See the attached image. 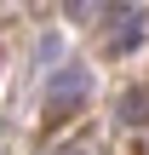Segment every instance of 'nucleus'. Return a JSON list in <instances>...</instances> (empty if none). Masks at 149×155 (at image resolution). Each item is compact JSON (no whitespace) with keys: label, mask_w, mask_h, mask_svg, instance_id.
I'll use <instances>...</instances> for the list:
<instances>
[{"label":"nucleus","mask_w":149,"mask_h":155,"mask_svg":"<svg viewBox=\"0 0 149 155\" xmlns=\"http://www.w3.org/2000/svg\"><path fill=\"white\" fill-rule=\"evenodd\" d=\"M121 115H126V121H149V92H132V98L121 104Z\"/></svg>","instance_id":"3"},{"label":"nucleus","mask_w":149,"mask_h":155,"mask_svg":"<svg viewBox=\"0 0 149 155\" xmlns=\"http://www.w3.org/2000/svg\"><path fill=\"white\" fill-rule=\"evenodd\" d=\"M138 35H144V17L126 6V12H115V46H138Z\"/></svg>","instance_id":"2"},{"label":"nucleus","mask_w":149,"mask_h":155,"mask_svg":"<svg viewBox=\"0 0 149 155\" xmlns=\"http://www.w3.org/2000/svg\"><path fill=\"white\" fill-rule=\"evenodd\" d=\"M75 98H86V75L80 69H69V75L52 81V109H75Z\"/></svg>","instance_id":"1"},{"label":"nucleus","mask_w":149,"mask_h":155,"mask_svg":"<svg viewBox=\"0 0 149 155\" xmlns=\"http://www.w3.org/2000/svg\"><path fill=\"white\" fill-rule=\"evenodd\" d=\"M92 6H98V0H69V12H92Z\"/></svg>","instance_id":"4"}]
</instances>
